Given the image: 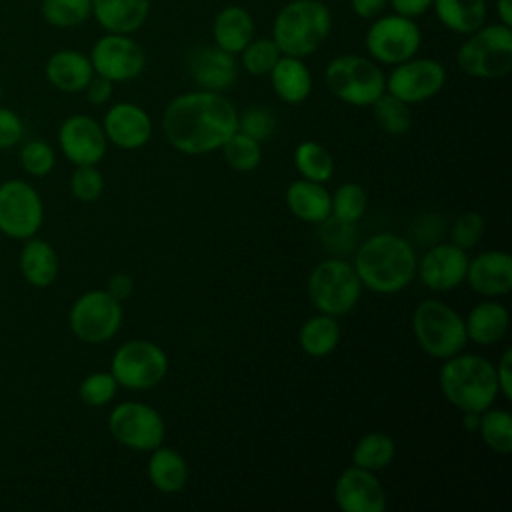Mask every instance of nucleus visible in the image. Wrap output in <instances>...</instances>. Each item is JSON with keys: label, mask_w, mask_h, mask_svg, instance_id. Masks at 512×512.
Instances as JSON below:
<instances>
[{"label": "nucleus", "mask_w": 512, "mask_h": 512, "mask_svg": "<svg viewBox=\"0 0 512 512\" xmlns=\"http://www.w3.org/2000/svg\"><path fill=\"white\" fill-rule=\"evenodd\" d=\"M162 130L172 148L200 156L220 150L238 130V112L222 92L200 88L168 102L162 114Z\"/></svg>", "instance_id": "1"}, {"label": "nucleus", "mask_w": 512, "mask_h": 512, "mask_svg": "<svg viewBox=\"0 0 512 512\" xmlns=\"http://www.w3.org/2000/svg\"><path fill=\"white\" fill-rule=\"evenodd\" d=\"M416 250L410 240L394 234H372L354 250V270L364 288L376 294L402 292L416 276Z\"/></svg>", "instance_id": "2"}, {"label": "nucleus", "mask_w": 512, "mask_h": 512, "mask_svg": "<svg viewBox=\"0 0 512 512\" xmlns=\"http://www.w3.org/2000/svg\"><path fill=\"white\" fill-rule=\"evenodd\" d=\"M442 396L460 412H484L500 396L494 364L478 354H454L438 372Z\"/></svg>", "instance_id": "3"}, {"label": "nucleus", "mask_w": 512, "mask_h": 512, "mask_svg": "<svg viewBox=\"0 0 512 512\" xmlns=\"http://www.w3.org/2000/svg\"><path fill=\"white\" fill-rule=\"evenodd\" d=\"M332 14L320 0H290L272 24V40L284 56L306 58L330 36Z\"/></svg>", "instance_id": "4"}, {"label": "nucleus", "mask_w": 512, "mask_h": 512, "mask_svg": "<svg viewBox=\"0 0 512 512\" xmlns=\"http://www.w3.org/2000/svg\"><path fill=\"white\" fill-rule=\"evenodd\" d=\"M458 68L472 78L496 80L512 70V28L504 24H484L460 44L456 52Z\"/></svg>", "instance_id": "5"}, {"label": "nucleus", "mask_w": 512, "mask_h": 512, "mask_svg": "<svg viewBox=\"0 0 512 512\" xmlns=\"http://www.w3.org/2000/svg\"><path fill=\"white\" fill-rule=\"evenodd\" d=\"M412 332L418 346L432 358L446 360L468 344L464 318L446 302L426 298L412 314Z\"/></svg>", "instance_id": "6"}, {"label": "nucleus", "mask_w": 512, "mask_h": 512, "mask_svg": "<svg viewBox=\"0 0 512 512\" xmlns=\"http://www.w3.org/2000/svg\"><path fill=\"white\" fill-rule=\"evenodd\" d=\"M328 90L350 106H372L386 92V76L378 62L360 54H340L324 70Z\"/></svg>", "instance_id": "7"}, {"label": "nucleus", "mask_w": 512, "mask_h": 512, "mask_svg": "<svg viewBox=\"0 0 512 512\" xmlns=\"http://www.w3.org/2000/svg\"><path fill=\"white\" fill-rule=\"evenodd\" d=\"M362 288L354 266L340 256L318 262L308 276V294L314 308L336 318L358 304Z\"/></svg>", "instance_id": "8"}, {"label": "nucleus", "mask_w": 512, "mask_h": 512, "mask_svg": "<svg viewBox=\"0 0 512 512\" xmlns=\"http://www.w3.org/2000/svg\"><path fill=\"white\" fill-rule=\"evenodd\" d=\"M166 352L150 340H128L112 356L110 372L118 386L134 392L156 388L168 374Z\"/></svg>", "instance_id": "9"}, {"label": "nucleus", "mask_w": 512, "mask_h": 512, "mask_svg": "<svg viewBox=\"0 0 512 512\" xmlns=\"http://www.w3.org/2000/svg\"><path fill=\"white\" fill-rule=\"evenodd\" d=\"M124 320L122 302L108 290H88L80 294L68 312L72 334L86 344H102L118 334Z\"/></svg>", "instance_id": "10"}, {"label": "nucleus", "mask_w": 512, "mask_h": 512, "mask_svg": "<svg viewBox=\"0 0 512 512\" xmlns=\"http://www.w3.org/2000/svg\"><path fill=\"white\" fill-rule=\"evenodd\" d=\"M422 32L412 18L400 14L376 16L364 36V46L370 58L378 64L396 66L418 54Z\"/></svg>", "instance_id": "11"}, {"label": "nucleus", "mask_w": 512, "mask_h": 512, "mask_svg": "<svg viewBox=\"0 0 512 512\" xmlns=\"http://www.w3.org/2000/svg\"><path fill=\"white\" fill-rule=\"evenodd\" d=\"M112 438L136 452H150L164 442L166 424L160 412L144 402H120L108 416Z\"/></svg>", "instance_id": "12"}, {"label": "nucleus", "mask_w": 512, "mask_h": 512, "mask_svg": "<svg viewBox=\"0 0 512 512\" xmlns=\"http://www.w3.org/2000/svg\"><path fill=\"white\" fill-rule=\"evenodd\" d=\"M44 222V202L38 190L20 178L0 184V232L14 240L38 234Z\"/></svg>", "instance_id": "13"}, {"label": "nucleus", "mask_w": 512, "mask_h": 512, "mask_svg": "<svg viewBox=\"0 0 512 512\" xmlns=\"http://www.w3.org/2000/svg\"><path fill=\"white\" fill-rule=\"evenodd\" d=\"M94 74L112 82H128L138 78L146 66L144 48L130 34L106 32L90 50Z\"/></svg>", "instance_id": "14"}, {"label": "nucleus", "mask_w": 512, "mask_h": 512, "mask_svg": "<svg viewBox=\"0 0 512 512\" xmlns=\"http://www.w3.org/2000/svg\"><path fill=\"white\" fill-rule=\"evenodd\" d=\"M446 84V70L434 58H408L386 76V92L406 104H420L434 98Z\"/></svg>", "instance_id": "15"}, {"label": "nucleus", "mask_w": 512, "mask_h": 512, "mask_svg": "<svg viewBox=\"0 0 512 512\" xmlns=\"http://www.w3.org/2000/svg\"><path fill=\"white\" fill-rule=\"evenodd\" d=\"M58 146L74 166L98 164L108 148L102 124L88 114H72L58 128Z\"/></svg>", "instance_id": "16"}, {"label": "nucleus", "mask_w": 512, "mask_h": 512, "mask_svg": "<svg viewBox=\"0 0 512 512\" xmlns=\"http://www.w3.org/2000/svg\"><path fill=\"white\" fill-rule=\"evenodd\" d=\"M468 254L454 242H434L416 264L420 282L432 292H450L466 280Z\"/></svg>", "instance_id": "17"}, {"label": "nucleus", "mask_w": 512, "mask_h": 512, "mask_svg": "<svg viewBox=\"0 0 512 512\" xmlns=\"http://www.w3.org/2000/svg\"><path fill=\"white\" fill-rule=\"evenodd\" d=\"M334 500L342 512H384L386 492L374 472L350 466L334 486Z\"/></svg>", "instance_id": "18"}, {"label": "nucleus", "mask_w": 512, "mask_h": 512, "mask_svg": "<svg viewBox=\"0 0 512 512\" xmlns=\"http://www.w3.org/2000/svg\"><path fill=\"white\" fill-rule=\"evenodd\" d=\"M106 140L122 150H138L152 136V120L148 112L132 102L112 104L102 120Z\"/></svg>", "instance_id": "19"}, {"label": "nucleus", "mask_w": 512, "mask_h": 512, "mask_svg": "<svg viewBox=\"0 0 512 512\" xmlns=\"http://www.w3.org/2000/svg\"><path fill=\"white\" fill-rule=\"evenodd\" d=\"M468 286L484 296L498 298L512 290V256L506 250H486L468 260Z\"/></svg>", "instance_id": "20"}, {"label": "nucleus", "mask_w": 512, "mask_h": 512, "mask_svg": "<svg viewBox=\"0 0 512 512\" xmlns=\"http://www.w3.org/2000/svg\"><path fill=\"white\" fill-rule=\"evenodd\" d=\"M190 74L202 90H228L238 78L236 54H230L216 44L198 48L190 58Z\"/></svg>", "instance_id": "21"}, {"label": "nucleus", "mask_w": 512, "mask_h": 512, "mask_svg": "<svg viewBox=\"0 0 512 512\" xmlns=\"http://www.w3.org/2000/svg\"><path fill=\"white\" fill-rule=\"evenodd\" d=\"M44 74L46 80L56 90L76 94L86 88V84L94 76V68L86 54L72 48H64L50 54L44 66Z\"/></svg>", "instance_id": "22"}, {"label": "nucleus", "mask_w": 512, "mask_h": 512, "mask_svg": "<svg viewBox=\"0 0 512 512\" xmlns=\"http://www.w3.org/2000/svg\"><path fill=\"white\" fill-rule=\"evenodd\" d=\"M150 14V0H92V16L114 34H132Z\"/></svg>", "instance_id": "23"}, {"label": "nucleus", "mask_w": 512, "mask_h": 512, "mask_svg": "<svg viewBox=\"0 0 512 512\" xmlns=\"http://www.w3.org/2000/svg\"><path fill=\"white\" fill-rule=\"evenodd\" d=\"M18 268H20L22 278L30 286L46 288L56 280L60 260H58L54 246L48 240L32 236V238L24 240L20 258H18Z\"/></svg>", "instance_id": "24"}, {"label": "nucleus", "mask_w": 512, "mask_h": 512, "mask_svg": "<svg viewBox=\"0 0 512 512\" xmlns=\"http://www.w3.org/2000/svg\"><path fill=\"white\" fill-rule=\"evenodd\" d=\"M464 326L468 340L480 346H492L506 336L510 326V314L504 304L488 298L468 312Z\"/></svg>", "instance_id": "25"}, {"label": "nucleus", "mask_w": 512, "mask_h": 512, "mask_svg": "<svg viewBox=\"0 0 512 512\" xmlns=\"http://www.w3.org/2000/svg\"><path fill=\"white\" fill-rule=\"evenodd\" d=\"M268 76L272 90L286 104H302L312 92V74L304 58L282 54Z\"/></svg>", "instance_id": "26"}, {"label": "nucleus", "mask_w": 512, "mask_h": 512, "mask_svg": "<svg viewBox=\"0 0 512 512\" xmlns=\"http://www.w3.org/2000/svg\"><path fill=\"white\" fill-rule=\"evenodd\" d=\"M214 44L230 54H240V50L254 38V18L242 6L222 8L212 22Z\"/></svg>", "instance_id": "27"}, {"label": "nucleus", "mask_w": 512, "mask_h": 512, "mask_svg": "<svg viewBox=\"0 0 512 512\" xmlns=\"http://www.w3.org/2000/svg\"><path fill=\"white\" fill-rule=\"evenodd\" d=\"M286 206L298 220L320 224L330 216V192L320 182L300 178L288 186Z\"/></svg>", "instance_id": "28"}, {"label": "nucleus", "mask_w": 512, "mask_h": 512, "mask_svg": "<svg viewBox=\"0 0 512 512\" xmlns=\"http://www.w3.org/2000/svg\"><path fill=\"white\" fill-rule=\"evenodd\" d=\"M148 478L152 486L160 492H180L188 482V464L180 452L160 444L150 450Z\"/></svg>", "instance_id": "29"}, {"label": "nucleus", "mask_w": 512, "mask_h": 512, "mask_svg": "<svg viewBox=\"0 0 512 512\" xmlns=\"http://www.w3.org/2000/svg\"><path fill=\"white\" fill-rule=\"evenodd\" d=\"M436 18L454 34L468 36L486 22V0H432Z\"/></svg>", "instance_id": "30"}, {"label": "nucleus", "mask_w": 512, "mask_h": 512, "mask_svg": "<svg viewBox=\"0 0 512 512\" xmlns=\"http://www.w3.org/2000/svg\"><path fill=\"white\" fill-rule=\"evenodd\" d=\"M340 342V324L336 316L314 314L298 330V344L304 354L312 358H324L336 350Z\"/></svg>", "instance_id": "31"}, {"label": "nucleus", "mask_w": 512, "mask_h": 512, "mask_svg": "<svg viewBox=\"0 0 512 512\" xmlns=\"http://www.w3.org/2000/svg\"><path fill=\"white\" fill-rule=\"evenodd\" d=\"M394 456H396V444L384 432L364 434L352 450L354 466L366 468L370 472H378V470L388 468L390 462L394 460Z\"/></svg>", "instance_id": "32"}, {"label": "nucleus", "mask_w": 512, "mask_h": 512, "mask_svg": "<svg viewBox=\"0 0 512 512\" xmlns=\"http://www.w3.org/2000/svg\"><path fill=\"white\" fill-rule=\"evenodd\" d=\"M294 166L306 180L326 184L334 174L332 154L316 140H304L294 150Z\"/></svg>", "instance_id": "33"}, {"label": "nucleus", "mask_w": 512, "mask_h": 512, "mask_svg": "<svg viewBox=\"0 0 512 512\" xmlns=\"http://www.w3.org/2000/svg\"><path fill=\"white\" fill-rule=\"evenodd\" d=\"M484 444L496 454L512 452V414L504 408H486L480 412L478 430Z\"/></svg>", "instance_id": "34"}, {"label": "nucleus", "mask_w": 512, "mask_h": 512, "mask_svg": "<svg viewBox=\"0 0 512 512\" xmlns=\"http://www.w3.org/2000/svg\"><path fill=\"white\" fill-rule=\"evenodd\" d=\"M372 114L376 124L392 136H402L412 126V114L410 104L402 102L400 98L384 92L372 102Z\"/></svg>", "instance_id": "35"}, {"label": "nucleus", "mask_w": 512, "mask_h": 512, "mask_svg": "<svg viewBox=\"0 0 512 512\" xmlns=\"http://www.w3.org/2000/svg\"><path fill=\"white\" fill-rule=\"evenodd\" d=\"M40 12L54 28H76L92 16V0H42Z\"/></svg>", "instance_id": "36"}, {"label": "nucleus", "mask_w": 512, "mask_h": 512, "mask_svg": "<svg viewBox=\"0 0 512 512\" xmlns=\"http://www.w3.org/2000/svg\"><path fill=\"white\" fill-rule=\"evenodd\" d=\"M222 156L226 160V164L232 170L238 172H252L254 168H258L260 160H262V148L260 142L254 140L252 136L236 130L224 144H222Z\"/></svg>", "instance_id": "37"}, {"label": "nucleus", "mask_w": 512, "mask_h": 512, "mask_svg": "<svg viewBox=\"0 0 512 512\" xmlns=\"http://www.w3.org/2000/svg\"><path fill=\"white\" fill-rule=\"evenodd\" d=\"M320 242L332 256L344 258L358 246L356 222H346L330 214L320 222Z\"/></svg>", "instance_id": "38"}, {"label": "nucleus", "mask_w": 512, "mask_h": 512, "mask_svg": "<svg viewBox=\"0 0 512 512\" xmlns=\"http://www.w3.org/2000/svg\"><path fill=\"white\" fill-rule=\"evenodd\" d=\"M368 208V196L366 190L356 182L340 184L334 194H330V214L346 220V222H358Z\"/></svg>", "instance_id": "39"}, {"label": "nucleus", "mask_w": 512, "mask_h": 512, "mask_svg": "<svg viewBox=\"0 0 512 512\" xmlns=\"http://www.w3.org/2000/svg\"><path fill=\"white\" fill-rule=\"evenodd\" d=\"M282 52L272 38H252L240 50V64L252 76H266L280 60Z\"/></svg>", "instance_id": "40"}, {"label": "nucleus", "mask_w": 512, "mask_h": 512, "mask_svg": "<svg viewBox=\"0 0 512 512\" xmlns=\"http://www.w3.org/2000/svg\"><path fill=\"white\" fill-rule=\"evenodd\" d=\"M18 158H20L22 170L30 176H36V178L48 176L56 166V152H54L52 144L42 140V138L28 140L20 148Z\"/></svg>", "instance_id": "41"}, {"label": "nucleus", "mask_w": 512, "mask_h": 512, "mask_svg": "<svg viewBox=\"0 0 512 512\" xmlns=\"http://www.w3.org/2000/svg\"><path fill=\"white\" fill-rule=\"evenodd\" d=\"M116 392H118V382L112 376V372H92L78 386V396L82 404L90 408L106 406L116 396Z\"/></svg>", "instance_id": "42"}, {"label": "nucleus", "mask_w": 512, "mask_h": 512, "mask_svg": "<svg viewBox=\"0 0 512 512\" xmlns=\"http://www.w3.org/2000/svg\"><path fill=\"white\" fill-rule=\"evenodd\" d=\"M104 190V178L102 172L94 166H74V172L70 174V192L80 202H94Z\"/></svg>", "instance_id": "43"}, {"label": "nucleus", "mask_w": 512, "mask_h": 512, "mask_svg": "<svg viewBox=\"0 0 512 512\" xmlns=\"http://www.w3.org/2000/svg\"><path fill=\"white\" fill-rule=\"evenodd\" d=\"M238 130L262 142L274 134L276 118L272 110L264 106H250L242 114H238Z\"/></svg>", "instance_id": "44"}, {"label": "nucleus", "mask_w": 512, "mask_h": 512, "mask_svg": "<svg viewBox=\"0 0 512 512\" xmlns=\"http://www.w3.org/2000/svg\"><path fill=\"white\" fill-rule=\"evenodd\" d=\"M484 234V218L478 212H464L460 214L450 230V238L456 246L468 250L478 244Z\"/></svg>", "instance_id": "45"}, {"label": "nucleus", "mask_w": 512, "mask_h": 512, "mask_svg": "<svg viewBox=\"0 0 512 512\" xmlns=\"http://www.w3.org/2000/svg\"><path fill=\"white\" fill-rule=\"evenodd\" d=\"M24 138V122L12 108L0 106V150L14 148Z\"/></svg>", "instance_id": "46"}, {"label": "nucleus", "mask_w": 512, "mask_h": 512, "mask_svg": "<svg viewBox=\"0 0 512 512\" xmlns=\"http://www.w3.org/2000/svg\"><path fill=\"white\" fill-rule=\"evenodd\" d=\"M112 90H114V82L112 80H108V78H104L100 74H94L82 92L86 94V100L90 104L102 106V104H106L112 98Z\"/></svg>", "instance_id": "47"}, {"label": "nucleus", "mask_w": 512, "mask_h": 512, "mask_svg": "<svg viewBox=\"0 0 512 512\" xmlns=\"http://www.w3.org/2000/svg\"><path fill=\"white\" fill-rule=\"evenodd\" d=\"M496 368V380H498V390L504 400L512 398V350L506 348L498 360Z\"/></svg>", "instance_id": "48"}, {"label": "nucleus", "mask_w": 512, "mask_h": 512, "mask_svg": "<svg viewBox=\"0 0 512 512\" xmlns=\"http://www.w3.org/2000/svg\"><path fill=\"white\" fill-rule=\"evenodd\" d=\"M394 14H400L404 18H418L426 14L432 8V0H388Z\"/></svg>", "instance_id": "49"}, {"label": "nucleus", "mask_w": 512, "mask_h": 512, "mask_svg": "<svg viewBox=\"0 0 512 512\" xmlns=\"http://www.w3.org/2000/svg\"><path fill=\"white\" fill-rule=\"evenodd\" d=\"M106 290L120 302H124L126 298H130L132 290H134V280L132 276H128L126 272H118L114 274L110 280H108V286Z\"/></svg>", "instance_id": "50"}, {"label": "nucleus", "mask_w": 512, "mask_h": 512, "mask_svg": "<svg viewBox=\"0 0 512 512\" xmlns=\"http://www.w3.org/2000/svg\"><path fill=\"white\" fill-rule=\"evenodd\" d=\"M386 4H388V0H350L352 12L364 20H372V18L380 16L382 10L386 8Z\"/></svg>", "instance_id": "51"}, {"label": "nucleus", "mask_w": 512, "mask_h": 512, "mask_svg": "<svg viewBox=\"0 0 512 512\" xmlns=\"http://www.w3.org/2000/svg\"><path fill=\"white\" fill-rule=\"evenodd\" d=\"M498 22L504 26H512V0H496Z\"/></svg>", "instance_id": "52"}, {"label": "nucleus", "mask_w": 512, "mask_h": 512, "mask_svg": "<svg viewBox=\"0 0 512 512\" xmlns=\"http://www.w3.org/2000/svg\"><path fill=\"white\" fill-rule=\"evenodd\" d=\"M480 424V412H462V426L468 432H476Z\"/></svg>", "instance_id": "53"}, {"label": "nucleus", "mask_w": 512, "mask_h": 512, "mask_svg": "<svg viewBox=\"0 0 512 512\" xmlns=\"http://www.w3.org/2000/svg\"><path fill=\"white\" fill-rule=\"evenodd\" d=\"M0 96H2V86H0Z\"/></svg>", "instance_id": "54"}]
</instances>
